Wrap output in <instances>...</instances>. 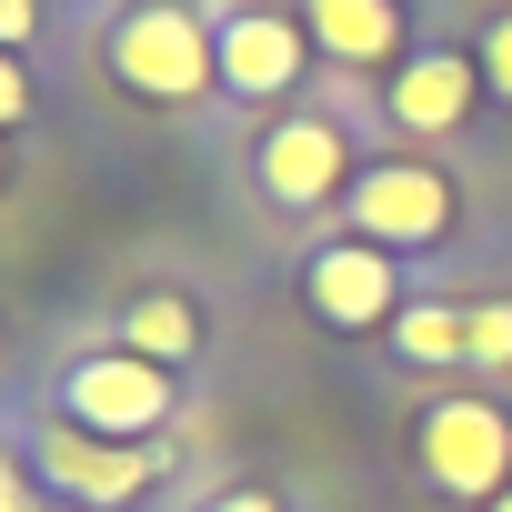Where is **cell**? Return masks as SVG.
<instances>
[{"mask_svg":"<svg viewBox=\"0 0 512 512\" xmlns=\"http://www.w3.org/2000/svg\"><path fill=\"white\" fill-rule=\"evenodd\" d=\"M302 21H312V51H332L342 71L402 61V11L392 0H302Z\"/></svg>","mask_w":512,"mask_h":512,"instance_id":"cell-10","label":"cell"},{"mask_svg":"<svg viewBox=\"0 0 512 512\" xmlns=\"http://www.w3.org/2000/svg\"><path fill=\"white\" fill-rule=\"evenodd\" d=\"M51 31V0H0V51H31Z\"/></svg>","mask_w":512,"mask_h":512,"instance_id":"cell-16","label":"cell"},{"mask_svg":"<svg viewBox=\"0 0 512 512\" xmlns=\"http://www.w3.org/2000/svg\"><path fill=\"white\" fill-rule=\"evenodd\" d=\"M0 512H41V502H31V472H21L11 452H0Z\"/></svg>","mask_w":512,"mask_h":512,"instance_id":"cell-17","label":"cell"},{"mask_svg":"<svg viewBox=\"0 0 512 512\" xmlns=\"http://www.w3.org/2000/svg\"><path fill=\"white\" fill-rule=\"evenodd\" d=\"M472 372H512V302H472Z\"/></svg>","mask_w":512,"mask_h":512,"instance_id":"cell-14","label":"cell"},{"mask_svg":"<svg viewBox=\"0 0 512 512\" xmlns=\"http://www.w3.org/2000/svg\"><path fill=\"white\" fill-rule=\"evenodd\" d=\"M352 131L342 111H272L262 141H251V191H262L272 211H322L352 191Z\"/></svg>","mask_w":512,"mask_h":512,"instance_id":"cell-2","label":"cell"},{"mask_svg":"<svg viewBox=\"0 0 512 512\" xmlns=\"http://www.w3.org/2000/svg\"><path fill=\"white\" fill-rule=\"evenodd\" d=\"M302 302H312L332 332H392V312H402V272H392L382 241L342 231V241L302 251Z\"/></svg>","mask_w":512,"mask_h":512,"instance_id":"cell-7","label":"cell"},{"mask_svg":"<svg viewBox=\"0 0 512 512\" xmlns=\"http://www.w3.org/2000/svg\"><path fill=\"white\" fill-rule=\"evenodd\" d=\"M41 472H51V492H71V502H141V492L161 482V442H101V432H81V422H51V432H41Z\"/></svg>","mask_w":512,"mask_h":512,"instance_id":"cell-9","label":"cell"},{"mask_svg":"<svg viewBox=\"0 0 512 512\" xmlns=\"http://www.w3.org/2000/svg\"><path fill=\"white\" fill-rule=\"evenodd\" d=\"M101 61L151 111H181V101L221 91V41H211V21L191 11V0H131V11L111 21V41H101Z\"/></svg>","mask_w":512,"mask_h":512,"instance_id":"cell-1","label":"cell"},{"mask_svg":"<svg viewBox=\"0 0 512 512\" xmlns=\"http://www.w3.org/2000/svg\"><path fill=\"white\" fill-rule=\"evenodd\" d=\"M472 61H482V91H492V101H512V0L472 31Z\"/></svg>","mask_w":512,"mask_h":512,"instance_id":"cell-13","label":"cell"},{"mask_svg":"<svg viewBox=\"0 0 512 512\" xmlns=\"http://www.w3.org/2000/svg\"><path fill=\"white\" fill-rule=\"evenodd\" d=\"M0 181H11V151H0Z\"/></svg>","mask_w":512,"mask_h":512,"instance_id":"cell-19","label":"cell"},{"mask_svg":"<svg viewBox=\"0 0 512 512\" xmlns=\"http://www.w3.org/2000/svg\"><path fill=\"white\" fill-rule=\"evenodd\" d=\"M342 211H352V231L382 241V251H432V241L452 231V181H442L432 161H362L352 191H342Z\"/></svg>","mask_w":512,"mask_h":512,"instance_id":"cell-6","label":"cell"},{"mask_svg":"<svg viewBox=\"0 0 512 512\" xmlns=\"http://www.w3.org/2000/svg\"><path fill=\"white\" fill-rule=\"evenodd\" d=\"M201 512H282V502H272V492H251V482H241V492H221V502H201Z\"/></svg>","mask_w":512,"mask_h":512,"instance_id":"cell-18","label":"cell"},{"mask_svg":"<svg viewBox=\"0 0 512 512\" xmlns=\"http://www.w3.org/2000/svg\"><path fill=\"white\" fill-rule=\"evenodd\" d=\"M31 111H41V81H31V61H21V51H0V141H11Z\"/></svg>","mask_w":512,"mask_h":512,"instance_id":"cell-15","label":"cell"},{"mask_svg":"<svg viewBox=\"0 0 512 512\" xmlns=\"http://www.w3.org/2000/svg\"><path fill=\"white\" fill-rule=\"evenodd\" d=\"M472 101H482V61H472V41L402 51V61H392V81H382V121H392V131H412V141L462 131V121H472Z\"/></svg>","mask_w":512,"mask_h":512,"instance_id":"cell-8","label":"cell"},{"mask_svg":"<svg viewBox=\"0 0 512 512\" xmlns=\"http://www.w3.org/2000/svg\"><path fill=\"white\" fill-rule=\"evenodd\" d=\"M412 452H422V472H432L452 502H502V492H512V412L482 402V392L432 402L422 432H412Z\"/></svg>","mask_w":512,"mask_h":512,"instance_id":"cell-3","label":"cell"},{"mask_svg":"<svg viewBox=\"0 0 512 512\" xmlns=\"http://www.w3.org/2000/svg\"><path fill=\"white\" fill-rule=\"evenodd\" d=\"M211 41H221V91H231V101H251V111L292 101V91H302V71H312V21H302V11H282V0H241V11H221V21H211Z\"/></svg>","mask_w":512,"mask_h":512,"instance_id":"cell-4","label":"cell"},{"mask_svg":"<svg viewBox=\"0 0 512 512\" xmlns=\"http://www.w3.org/2000/svg\"><path fill=\"white\" fill-rule=\"evenodd\" d=\"M61 412L81 422V432H101V442H151L161 422H171V372L161 362H141V352H81L71 372H61Z\"/></svg>","mask_w":512,"mask_h":512,"instance_id":"cell-5","label":"cell"},{"mask_svg":"<svg viewBox=\"0 0 512 512\" xmlns=\"http://www.w3.org/2000/svg\"><path fill=\"white\" fill-rule=\"evenodd\" d=\"M492 512H512V492H502V502H492Z\"/></svg>","mask_w":512,"mask_h":512,"instance_id":"cell-20","label":"cell"},{"mask_svg":"<svg viewBox=\"0 0 512 512\" xmlns=\"http://www.w3.org/2000/svg\"><path fill=\"white\" fill-rule=\"evenodd\" d=\"M211 342V322H201V302L191 292H141V302H121V352H141V362H191Z\"/></svg>","mask_w":512,"mask_h":512,"instance_id":"cell-11","label":"cell"},{"mask_svg":"<svg viewBox=\"0 0 512 512\" xmlns=\"http://www.w3.org/2000/svg\"><path fill=\"white\" fill-rule=\"evenodd\" d=\"M392 352H402L412 372H452V362H472V312H452V302H402V312H392Z\"/></svg>","mask_w":512,"mask_h":512,"instance_id":"cell-12","label":"cell"}]
</instances>
